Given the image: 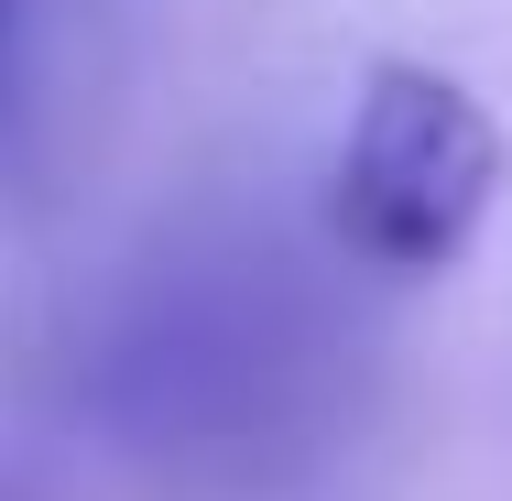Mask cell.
I'll return each instance as SVG.
<instances>
[{
  "instance_id": "6da1fadb",
  "label": "cell",
  "mask_w": 512,
  "mask_h": 501,
  "mask_svg": "<svg viewBox=\"0 0 512 501\" xmlns=\"http://www.w3.org/2000/svg\"><path fill=\"white\" fill-rule=\"evenodd\" d=\"M502 197V131L436 66H371L338 153V240L382 273H436Z\"/></svg>"
},
{
  "instance_id": "7a4b0ae2",
  "label": "cell",
  "mask_w": 512,
  "mask_h": 501,
  "mask_svg": "<svg viewBox=\"0 0 512 501\" xmlns=\"http://www.w3.org/2000/svg\"><path fill=\"white\" fill-rule=\"evenodd\" d=\"M11 33H22V0H0V99H11Z\"/></svg>"
}]
</instances>
